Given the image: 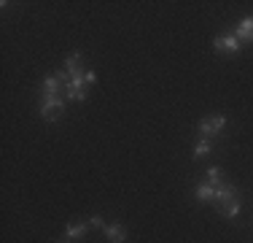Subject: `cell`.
Returning a JSON list of instances; mask_svg holds the SVG:
<instances>
[{
	"label": "cell",
	"mask_w": 253,
	"mask_h": 243,
	"mask_svg": "<svg viewBox=\"0 0 253 243\" xmlns=\"http://www.w3.org/2000/svg\"><path fill=\"white\" fill-rule=\"evenodd\" d=\"M213 205H215V208H218L226 219H237V216H240V211H243V200H240L237 186L226 184V181H224L221 186H215Z\"/></svg>",
	"instance_id": "6da1fadb"
},
{
	"label": "cell",
	"mask_w": 253,
	"mask_h": 243,
	"mask_svg": "<svg viewBox=\"0 0 253 243\" xmlns=\"http://www.w3.org/2000/svg\"><path fill=\"white\" fill-rule=\"evenodd\" d=\"M38 114L46 122L62 119V114H65V95H54V97L38 95Z\"/></svg>",
	"instance_id": "7a4b0ae2"
},
{
	"label": "cell",
	"mask_w": 253,
	"mask_h": 243,
	"mask_svg": "<svg viewBox=\"0 0 253 243\" xmlns=\"http://www.w3.org/2000/svg\"><path fill=\"white\" fill-rule=\"evenodd\" d=\"M224 127H226L224 114H210V117H205L200 124H197V132H200V138H213V135H218Z\"/></svg>",
	"instance_id": "3957f363"
},
{
	"label": "cell",
	"mask_w": 253,
	"mask_h": 243,
	"mask_svg": "<svg viewBox=\"0 0 253 243\" xmlns=\"http://www.w3.org/2000/svg\"><path fill=\"white\" fill-rule=\"evenodd\" d=\"M213 49L218 54H226V57H234V54L243 52V44H240L237 38H234L232 33L229 35H218V38H213Z\"/></svg>",
	"instance_id": "277c9868"
},
{
	"label": "cell",
	"mask_w": 253,
	"mask_h": 243,
	"mask_svg": "<svg viewBox=\"0 0 253 243\" xmlns=\"http://www.w3.org/2000/svg\"><path fill=\"white\" fill-rule=\"evenodd\" d=\"M232 35L240 41V44H253V16H245L232 27Z\"/></svg>",
	"instance_id": "5b68a950"
},
{
	"label": "cell",
	"mask_w": 253,
	"mask_h": 243,
	"mask_svg": "<svg viewBox=\"0 0 253 243\" xmlns=\"http://www.w3.org/2000/svg\"><path fill=\"white\" fill-rule=\"evenodd\" d=\"M102 233H105L108 243H126V238H129V233H126V227L122 222H108Z\"/></svg>",
	"instance_id": "8992f818"
},
{
	"label": "cell",
	"mask_w": 253,
	"mask_h": 243,
	"mask_svg": "<svg viewBox=\"0 0 253 243\" xmlns=\"http://www.w3.org/2000/svg\"><path fill=\"white\" fill-rule=\"evenodd\" d=\"M59 89H62V81H59V78H57V73H54V76H46L43 81H41V89H38V95L54 97V95H59Z\"/></svg>",
	"instance_id": "52a82bcc"
},
{
	"label": "cell",
	"mask_w": 253,
	"mask_h": 243,
	"mask_svg": "<svg viewBox=\"0 0 253 243\" xmlns=\"http://www.w3.org/2000/svg\"><path fill=\"white\" fill-rule=\"evenodd\" d=\"M213 197H215V186H210L208 181H200L194 189V200L197 203H213Z\"/></svg>",
	"instance_id": "ba28073f"
},
{
	"label": "cell",
	"mask_w": 253,
	"mask_h": 243,
	"mask_svg": "<svg viewBox=\"0 0 253 243\" xmlns=\"http://www.w3.org/2000/svg\"><path fill=\"white\" fill-rule=\"evenodd\" d=\"M213 138H200V141L194 143V151H191V157L194 160H202V157H208V154H213Z\"/></svg>",
	"instance_id": "9c48e42d"
},
{
	"label": "cell",
	"mask_w": 253,
	"mask_h": 243,
	"mask_svg": "<svg viewBox=\"0 0 253 243\" xmlns=\"http://www.w3.org/2000/svg\"><path fill=\"white\" fill-rule=\"evenodd\" d=\"M89 230V222H70L68 227H65V238L68 241H76V238H84Z\"/></svg>",
	"instance_id": "30bf717a"
},
{
	"label": "cell",
	"mask_w": 253,
	"mask_h": 243,
	"mask_svg": "<svg viewBox=\"0 0 253 243\" xmlns=\"http://www.w3.org/2000/svg\"><path fill=\"white\" fill-rule=\"evenodd\" d=\"M81 68H84V54H81V52H73V54H68V57H65L62 70L76 73V70H81Z\"/></svg>",
	"instance_id": "8fae6325"
},
{
	"label": "cell",
	"mask_w": 253,
	"mask_h": 243,
	"mask_svg": "<svg viewBox=\"0 0 253 243\" xmlns=\"http://www.w3.org/2000/svg\"><path fill=\"white\" fill-rule=\"evenodd\" d=\"M205 181H208L210 186H221L224 184V170H221L218 165H210L208 170H205Z\"/></svg>",
	"instance_id": "7c38bea8"
},
{
	"label": "cell",
	"mask_w": 253,
	"mask_h": 243,
	"mask_svg": "<svg viewBox=\"0 0 253 243\" xmlns=\"http://www.w3.org/2000/svg\"><path fill=\"white\" fill-rule=\"evenodd\" d=\"M105 219H102V216H92V219H89V227H102V230H105Z\"/></svg>",
	"instance_id": "4fadbf2b"
},
{
	"label": "cell",
	"mask_w": 253,
	"mask_h": 243,
	"mask_svg": "<svg viewBox=\"0 0 253 243\" xmlns=\"http://www.w3.org/2000/svg\"><path fill=\"white\" fill-rule=\"evenodd\" d=\"M54 243H59V241H54Z\"/></svg>",
	"instance_id": "5bb4252c"
}]
</instances>
